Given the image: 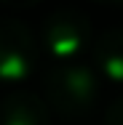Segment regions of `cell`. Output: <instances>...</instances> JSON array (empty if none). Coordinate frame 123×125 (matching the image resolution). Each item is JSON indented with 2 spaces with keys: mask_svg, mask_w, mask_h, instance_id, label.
<instances>
[{
  "mask_svg": "<svg viewBox=\"0 0 123 125\" xmlns=\"http://www.w3.org/2000/svg\"><path fill=\"white\" fill-rule=\"evenodd\" d=\"M38 40L32 29L11 16H0V83L16 85L35 72Z\"/></svg>",
  "mask_w": 123,
  "mask_h": 125,
  "instance_id": "obj_3",
  "label": "cell"
},
{
  "mask_svg": "<svg viewBox=\"0 0 123 125\" xmlns=\"http://www.w3.org/2000/svg\"><path fill=\"white\" fill-rule=\"evenodd\" d=\"M40 43L54 61H80L94 45V27L83 11L56 8L40 24Z\"/></svg>",
  "mask_w": 123,
  "mask_h": 125,
  "instance_id": "obj_2",
  "label": "cell"
},
{
  "mask_svg": "<svg viewBox=\"0 0 123 125\" xmlns=\"http://www.w3.org/2000/svg\"><path fill=\"white\" fill-rule=\"evenodd\" d=\"M102 75L88 61H56L43 80V96L62 120H80L94 112Z\"/></svg>",
  "mask_w": 123,
  "mask_h": 125,
  "instance_id": "obj_1",
  "label": "cell"
},
{
  "mask_svg": "<svg viewBox=\"0 0 123 125\" xmlns=\"http://www.w3.org/2000/svg\"><path fill=\"white\" fill-rule=\"evenodd\" d=\"M94 3H99V5H123V0H94Z\"/></svg>",
  "mask_w": 123,
  "mask_h": 125,
  "instance_id": "obj_8",
  "label": "cell"
},
{
  "mask_svg": "<svg viewBox=\"0 0 123 125\" xmlns=\"http://www.w3.org/2000/svg\"><path fill=\"white\" fill-rule=\"evenodd\" d=\"M104 125H123V96L107 104L104 109Z\"/></svg>",
  "mask_w": 123,
  "mask_h": 125,
  "instance_id": "obj_6",
  "label": "cell"
},
{
  "mask_svg": "<svg viewBox=\"0 0 123 125\" xmlns=\"http://www.w3.org/2000/svg\"><path fill=\"white\" fill-rule=\"evenodd\" d=\"M38 3H43V0H0V5H5L11 11H27V8H35Z\"/></svg>",
  "mask_w": 123,
  "mask_h": 125,
  "instance_id": "obj_7",
  "label": "cell"
},
{
  "mask_svg": "<svg viewBox=\"0 0 123 125\" xmlns=\"http://www.w3.org/2000/svg\"><path fill=\"white\" fill-rule=\"evenodd\" d=\"M0 125H51V106L35 91H11L0 101Z\"/></svg>",
  "mask_w": 123,
  "mask_h": 125,
  "instance_id": "obj_4",
  "label": "cell"
},
{
  "mask_svg": "<svg viewBox=\"0 0 123 125\" xmlns=\"http://www.w3.org/2000/svg\"><path fill=\"white\" fill-rule=\"evenodd\" d=\"M91 59L102 80L123 85V27H110L99 32L91 45Z\"/></svg>",
  "mask_w": 123,
  "mask_h": 125,
  "instance_id": "obj_5",
  "label": "cell"
}]
</instances>
